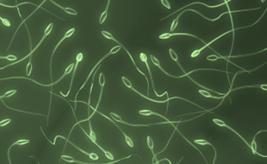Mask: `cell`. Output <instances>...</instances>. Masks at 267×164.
<instances>
[{"label": "cell", "mask_w": 267, "mask_h": 164, "mask_svg": "<svg viewBox=\"0 0 267 164\" xmlns=\"http://www.w3.org/2000/svg\"><path fill=\"white\" fill-rule=\"evenodd\" d=\"M53 26V23H50L45 28L44 31V34L42 37L34 48L30 51V52L27 55L25 56L21 59L16 61L13 63H11V66L17 64L25 59L28 57H29L32 55V54L37 49L39 46L42 44L46 37L51 32Z\"/></svg>", "instance_id": "cell-1"}, {"label": "cell", "mask_w": 267, "mask_h": 164, "mask_svg": "<svg viewBox=\"0 0 267 164\" xmlns=\"http://www.w3.org/2000/svg\"><path fill=\"white\" fill-rule=\"evenodd\" d=\"M110 114L112 118L115 121L133 127H147L161 124L160 122L147 124H134L124 121L120 116L114 112H111L110 113Z\"/></svg>", "instance_id": "cell-2"}, {"label": "cell", "mask_w": 267, "mask_h": 164, "mask_svg": "<svg viewBox=\"0 0 267 164\" xmlns=\"http://www.w3.org/2000/svg\"><path fill=\"white\" fill-rule=\"evenodd\" d=\"M75 31V29L74 28H72L70 29H69L68 31H67L65 33L63 37L57 43V44L56 45L54 48L51 54V57L50 58L49 64V67L50 71V75L51 78H52V60L53 58V56L55 54V53L57 49L60 45V44L62 43V42L66 39L70 37L72 34L74 33Z\"/></svg>", "instance_id": "cell-3"}, {"label": "cell", "mask_w": 267, "mask_h": 164, "mask_svg": "<svg viewBox=\"0 0 267 164\" xmlns=\"http://www.w3.org/2000/svg\"><path fill=\"white\" fill-rule=\"evenodd\" d=\"M121 80L124 85L127 88L130 89L132 91L142 98L149 101L157 103H162L166 101L156 100L150 98L141 93L135 88L132 85L130 81L125 76H123L121 78Z\"/></svg>", "instance_id": "cell-4"}, {"label": "cell", "mask_w": 267, "mask_h": 164, "mask_svg": "<svg viewBox=\"0 0 267 164\" xmlns=\"http://www.w3.org/2000/svg\"><path fill=\"white\" fill-rule=\"evenodd\" d=\"M139 58L141 60L145 63L150 78L152 88L154 93L157 97L162 96L165 94V93L162 94L160 95L158 94L156 90L153 76L150 68L148 61V58L147 55L144 53L141 52L139 54Z\"/></svg>", "instance_id": "cell-5"}, {"label": "cell", "mask_w": 267, "mask_h": 164, "mask_svg": "<svg viewBox=\"0 0 267 164\" xmlns=\"http://www.w3.org/2000/svg\"><path fill=\"white\" fill-rule=\"evenodd\" d=\"M118 52V48L114 46L111 49L109 52L106 54L100 59L93 66L88 76L87 77V78L83 83V85L84 86H85L86 85L94 71L98 66H99L101 64V63L103 61H104V60L106 58L108 57L110 55L115 54Z\"/></svg>", "instance_id": "cell-6"}, {"label": "cell", "mask_w": 267, "mask_h": 164, "mask_svg": "<svg viewBox=\"0 0 267 164\" xmlns=\"http://www.w3.org/2000/svg\"><path fill=\"white\" fill-rule=\"evenodd\" d=\"M213 121L214 123L217 125L221 127H225L232 131L242 140L247 146L251 149L250 145L240 134L231 127L226 124L223 121L218 118H215L213 119Z\"/></svg>", "instance_id": "cell-7"}, {"label": "cell", "mask_w": 267, "mask_h": 164, "mask_svg": "<svg viewBox=\"0 0 267 164\" xmlns=\"http://www.w3.org/2000/svg\"><path fill=\"white\" fill-rule=\"evenodd\" d=\"M100 114L110 121L118 128L124 136L125 141L128 145L131 148L133 147L134 146V144L132 139L126 134L120 126L109 117L102 113H101Z\"/></svg>", "instance_id": "cell-8"}, {"label": "cell", "mask_w": 267, "mask_h": 164, "mask_svg": "<svg viewBox=\"0 0 267 164\" xmlns=\"http://www.w3.org/2000/svg\"><path fill=\"white\" fill-rule=\"evenodd\" d=\"M176 35H186L191 37L198 39L204 44H206L203 40L198 36L195 35L187 33L178 32L172 33H165L160 35L159 37V38L160 39H167L171 37Z\"/></svg>", "instance_id": "cell-9"}, {"label": "cell", "mask_w": 267, "mask_h": 164, "mask_svg": "<svg viewBox=\"0 0 267 164\" xmlns=\"http://www.w3.org/2000/svg\"><path fill=\"white\" fill-rule=\"evenodd\" d=\"M83 54L82 52L78 53L76 56V63L73 68V70L70 83V86L66 95H68L71 91L74 80V77L76 74L77 68L80 62L83 60Z\"/></svg>", "instance_id": "cell-10"}, {"label": "cell", "mask_w": 267, "mask_h": 164, "mask_svg": "<svg viewBox=\"0 0 267 164\" xmlns=\"http://www.w3.org/2000/svg\"><path fill=\"white\" fill-rule=\"evenodd\" d=\"M267 132V130H262L258 131L255 134L251 142V149L252 153L253 154H257L258 155L263 157H266L267 156L258 153L257 151V144L256 141V136L259 133L262 132Z\"/></svg>", "instance_id": "cell-11"}, {"label": "cell", "mask_w": 267, "mask_h": 164, "mask_svg": "<svg viewBox=\"0 0 267 164\" xmlns=\"http://www.w3.org/2000/svg\"><path fill=\"white\" fill-rule=\"evenodd\" d=\"M46 1V0H44L43 1L41 2V3L39 5H38V6L35 9V10H34L25 19L23 20L22 21V22L19 25V26L18 27H17V28L16 29V31H15V32H14V35H13V37H12V39H11V41H10V43L9 45L8 46V47L7 48V50H8L9 49V48H10V46H11V44L12 43V42L13 41V40H14V38L15 36L16 35V33H17V32H18V30L19 29V28H20V27H21V26L23 24V23H24L25 22V21H26L31 16H32L34 13H35V12H36L38 10V9H39L41 7V6Z\"/></svg>", "instance_id": "cell-12"}, {"label": "cell", "mask_w": 267, "mask_h": 164, "mask_svg": "<svg viewBox=\"0 0 267 164\" xmlns=\"http://www.w3.org/2000/svg\"><path fill=\"white\" fill-rule=\"evenodd\" d=\"M194 142L196 144L199 145H208L211 146L212 147L213 149L214 153V156L213 163V164H215L217 156V150L215 147L210 142L204 139H196L194 141Z\"/></svg>", "instance_id": "cell-13"}, {"label": "cell", "mask_w": 267, "mask_h": 164, "mask_svg": "<svg viewBox=\"0 0 267 164\" xmlns=\"http://www.w3.org/2000/svg\"><path fill=\"white\" fill-rule=\"evenodd\" d=\"M146 142L148 148L150 150L152 154L153 155L152 158V162L153 163L154 161H157L156 156V155L155 153L154 150V143L153 140L150 136H148L147 137Z\"/></svg>", "instance_id": "cell-14"}, {"label": "cell", "mask_w": 267, "mask_h": 164, "mask_svg": "<svg viewBox=\"0 0 267 164\" xmlns=\"http://www.w3.org/2000/svg\"><path fill=\"white\" fill-rule=\"evenodd\" d=\"M89 126L90 130L89 135L87 133V132L81 126H80V127L86 135L90 139L91 141L94 143L96 142L97 138L95 132L93 130L90 121H89Z\"/></svg>", "instance_id": "cell-15"}, {"label": "cell", "mask_w": 267, "mask_h": 164, "mask_svg": "<svg viewBox=\"0 0 267 164\" xmlns=\"http://www.w3.org/2000/svg\"><path fill=\"white\" fill-rule=\"evenodd\" d=\"M138 113L141 115L145 116H148L151 115H156L161 117L166 120L169 121L166 118L162 115L149 110H141L139 111Z\"/></svg>", "instance_id": "cell-16"}, {"label": "cell", "mask_w": 267, "mask_h": 164, "mask_svg": "<svg viewBox=\"0 0 267 164\" xmlns=\"http://www.w3.org/2000/svg\"><path fill=\"white\" fill-rule=\"evenodd\" d=\"M29 140L28 139H20L14 143L10 146L7 151V157L10 164H11L10 157V151L11 147L16 144L20 145L25 144L29 143Z\"/></svg>", "instance_id": "cell-17"}, {"label": "cell", "mask_w": 267, "mask_h": 164, "mask_svg": "<svg viewBox=\"0 0 267 164\" xmlns=\"http://www.w3.org/2000/svg\"><path fill=\"white\" fill-rule=\"evenodd\" d=\"M54 4L64 10L67 13L73 15H76L78 13L74 9L69 7H65L52 0H50Z\"/></svg>", "instance_id": "cell-18"}, {"label": "cell", "mask_w": 267, "mask_h": 164, "mask_svg": "<svg viewBox=\"0 0 267 164\" xmlns=\"http://www.w3.org/2000/svg\"><path fill=\"white\" fill-rule=\"evenodd\" d=\"M150 58L152 63L156 66L162 72L166 74L169 76V74L160 65V62L158 59L154 55L151 54Z\"/></svg>", "instance_id": "cell-19"}, {"label": "cell", "mask_w": 267, "mask_h": 164, "mask_svg": "<svg viewBox=\"0 0 267 164\" xmlns=\"http://www.w3.org/2000/svg\"><path fill=\"white\" fill-rule=\"evenodd\" d=\"M111 0L108 1L105 10L101 14L100 17L99 23L100 24H102L106 20L108 15V11L109 7Z\"/></svg>", "instance_id": "cell-20"}, {"label": "cell", "mask_w": 267, "mask_h": 164, "mask_svg": "<svg viewBox=\"0 0 267 164\" xmlns=\"http://www.w3.org/2000/svg\"><path fill=\"white\" fill-rule=\"evenodd\" d=\"M61 158L64 161L69 163H78L86 164V162L76 160L72 157L68 155L62 154Z\"/></svg>", "instance_id": "cell-21"}, {"label": "cell", "mask_w": 267, "mask_h": 164, "mask_svg": "<svg viewBox=\"0 0 267 164\" xmlns=\"http://www.w3.org/2000/svg\"><path fill=\"white\" fill-rule=\"evenodd\" d=\"M74 64L72 63L69 65L65 69L64 73L56 81L57 83L60 81L67 75L69 74L73 69L74 66Z\"/></svg>", "instance_id": "cell-22"}, {"label": "cell", "mask_w": 267, "mask_h": 164, "mask_svg": "<svg viewBox=\"0 0 267 164\" xmlns=\"http://www.w3.org/2000/svg\"><path fill=\"white\" fill-rule=\"evenodd\" d=\"M2 99V98H0V99H1V101L2 102L3 104L6 107H7L8 108H9V109H10L11 110H13L15 111H16L20 112H22V113H28V114H33L35 115H39V116H44V117H47V116H46V115H44V114H41L39 113H34V112H28V111H26L21 110H20L16 109L14 108H12L11 107H10L9 106H8V105H7L5 103V102L3 101V100Z\"/></svg>", "instance_id": "cell-23"}, {"label": "cell", "mask_w": 267, "mask_h": 164, "mask_svg": "<svg viewBox=\"0 0 267 164\" xmlns=\"http://www.w3.org/2000/svg\"><path fill=\"white\" fill-rule=\"evenodd\" d=\"M120 46L124 49V50L125 51V52L128 54L129 57L130 58L131 60L133 65L135 67L136 69L137 70L138 72L140 71L141 69H139V68L138 67V66L137 65L135 60H134L133 57H132L131 54L129 52V51L125 47L122 43L120 44Z\"/></svg>", "instance_id": "cell-24"}, {"label": "cell", "mask_w": 267, "mask_h": 164, "mask_svg": "<svg viewBox=\"0 0 267 164\" xmlns=\"http://www.w3.org/2000/svg\"><path fill=\"white\" fill-rule=\"evenodd\" d=\"M198 92L201 95L206 98L216 99H220L223 98V97H217L212 95L209 92L204 90H199Z\"/></svg>", "instance_id": "cell-25"}, {"label": "cell", "mask_w": 267, "mask_h": 164, "mask_svg": "<svg viewBox=\"0 0 267 164\" xmlns=\"http://www.w3.org/2000/svg\"><path fill=\"white\" fill-rule=\"evenodd\" d=\"M169 52L172 59L176 62L180 67H181V66L178 61V56L175 52L171 48H169Z\"/></svg>", "instance_id": "cell-26"}, {"label": "cell", "mask_w": 267, "mask_h": 164, "mask_svg": "<svg viewBox=\"0 0 267 164\" xmlns=\"http://www.w3.org/2000/svg\"><path fill=\"white\" fill-rule=\"evenodd\" d=\"M32 55L29 57V61L27 64L26 68V75L29 76L31 75L33 70V65L32 62Z\"/></svg>", "instance_id": "cell-27"}, {"label": "cell", "mask_w": 267, "mask_h": 164, "mask_svg": "<svg viewBox=\"0 0 267 164\" xmlns=\"http://www.w3.org/2000/svg\"><path fill=\"white\" fill-rule=\"evenodd\" d=\"M32 4V5H35V6H37V7H38V5L36 4H34V3H32V2H23L20 3H19V4H17L16 5H6V4H3V3H0V4L1 5H2L4 7H6L11 8H17V7H18L19 6H20V5H23V4Z\"/></svg>", "instance_id": "cell-28"}, {"label": "cell", "mask_w": 267, "mask_h": 164, "mask_svg": "<svg viewBox=\"0 0 267 164\" xmlns=\"http://www.w3.org/2000/svg\"><path fill=\"white\" fill-rule=\"evenodd\" d=\"M17 92L15 89H13L6 92L3 95L0 96V98H8L11 97L15 94Z\"/></svg>", "instance_id": "cell-29"}, {"label": "cell", "mask_w": 267, "mask_h": 164, "mask_svg": "<svg viewBox=\"0 0 267 164\" xmlns=\"http://www.w3.org/2000/svg\"><path fill=\"white\" fill-rule=\"evenodd\" d=\"M24 24V25L26 28V31H27V34H28V37L29 40V46L30 51H31L32 50V39L31 35V34L30 31L29 30L28 28L27 24L25 23V22Z\"/></svg>", "instance_id": "cell-30"}, {"label": "cell", "mask_w": 267, "mask_h": 164, "mask_svg": "<svg viewBox=\"0 0 267 164\" xmlns=\"http://www.w3.org/2000/svg\"><path fill=\"white\" fill-rule=\"evenodd\" d=\"M0 58L2 59H6L10 61L16 60L17 59L16 56L12 54H9L6 56H1Z\"/></svg>", "instance_id": "cell-31"}, {"label": "cell", "mask_w": 267, "mask_h": 164, "mask_svg": "<svg viewBox=\"0 0 267 164\" xmlns=\"http://www.w3.org/2000/svg\"><path fill=\"white\" fill-rule=\"evenodd\" d=\"M52 88H51V92H50V102H49V109H48V115H47V126H48V124H49V116L50 113V110H51V100H52Z\"/></svg>", "instance_id": "cell-32"}, {"label": "cell", "mask_w": 267, "mask_h": 164, "mask_svg": "<svg viewBox=\"0 0 267 164\" xmlns=\"http://www.w3.org/2000/svg\"><path fill=\"white\" fill-rule=\"evenodd\" d=\"M0 19L2 21V24L8 27H10L11 26V23L7 19L5 18H3L1 16L0 17Z\"/></svg>", "instance_id": "cell-33"}, {"label": "cell", "mask_w": 267, "mask_h": 164, "mask_svg": "<svg viewBox=\"0 0 267 164\" xmlns=\"http://www.w3.org/2000/svg\"><path fill=\"white\" fill-rule=\"evenodd\" d=\"M11 121L10 118H7L1 120L0 122V126L3 127L9 124Z\"/></svg>", "instance_id": "cell-34"}, {"label": "cell", "mask_w": 267, "mask_h": 164, "mask_svg": "<svg viewBox=\"0 0 267 164\" xmlns=\"http://www.w3.org/2000/svg\"><path fill=\"white\" fill-rule=\"evenodd\" d=\"M161 3L166 8L168 9H170L171 7L168 2L167 0H161Z\"/></svg>", "instance_id": "cell-35"}, {"label": "cell", "mask_w": 267, "mask_h": 164, "mask_svg": "<svg viewBox=\"0 0 267 164\" xmlns=\"http://www.w3.org/2000/svg\"><path fill=\"white\" fill-rule=\"evenodd\" d=\"M17 11L18 14H19V16L20 17V18H21V20H22V19H23V18H22V15H21V14L20 13V10L19 9V8H18V7H17Z\"/></svg>", "instance_id": "cell-36"}, {"label": "cell", "mask_w": 267, "mask_h": 164, "mask_svg": "<svg viewBox=\"0 0 267 164\" xmlns=\"http://www.w3.org/2000/svg\"><path fill=\"white\" fill-rule=\"evenodd\" d=\"M29 157H33V158H34V159H35V160H36V161H37V163H38V164H40V163H39V161H38V159H37V158H36V157H35V156H31H31H29Z\"/></svg>", "instance_id": "cell-37"}, {"label": "cell", "mask_w": 267, "mask_h": 164, "mask_svg": "<svg viewBox=\"0 0 267 164\" xmlns=\"http://www.w3.org/2000/svg\"><path fill=\"white\" fill-rule=\"evenodd\" d=\"M63 139H65V140H66V139H67V138H65V137H63ZM66 144H67V143H65V146H64V149H64V150H65V147H66Z\"/></svg>", "instance_id": "cell-38"}]
</instances>
